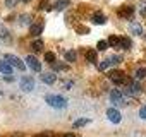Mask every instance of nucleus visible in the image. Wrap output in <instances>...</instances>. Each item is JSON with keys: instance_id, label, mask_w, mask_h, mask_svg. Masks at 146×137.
I'll use <instances>...</instances> for the list:
<instances>
[{"instance_id": "nucleus-17", "label": "nucleus", "mask_w": 146, "mask_h": 137, "mask_svg": "<svg viewBox=\"0 0 146 137\" xmlns=\"http://www.w3.org/2000/svg\"><path fill=\"white\" fill-rule=\"evenodd\" d=\"M88 123H91V120H90V118H78L72 125L78 128V127H84V125H88Z\"/></svg>"}, {"instance_id": "nucleus-6", "label": "nucleus", "mask_w": 146, "mask_h": 137, "mask_svg": "<svg viewBox=\"0 0 146 137\" xmlns=\"http://www.w3.org/2000/svg\"><path fill=\"white\" fill-rule=\"evenodd\" d=\"M107 118H108L112 123H120L122 115H120V111H119L117 108H108V110H107Z\"/></svg>"}, {"instance_id": "nucleus-10", "label": "nucleus", "mask_w": 146, "mask_h": 137, "mask_svg": "<svg viewBox=\"0 0 146 137\" xmlns=\"http://www.w3.org/2000/svg\"><path fill=\"white\" fill-rule=\"evenodd\" d=\"M57 81V76L50 70V72H43L41 74V82H45V84H53Z\"/></svg>"}, {"instance_id": "nucleus-2", "label": "nucleus", "mask_w": 146, "mask_h": 137, "mask_svg": "<svg viewBox=\"0 0 146 137\" xmlns=\"http://www.w3.org/2000/svg\"><path fill=\"white\" fill-rule=\"evenodd\" d=\"M4 60H7L14 68H19V70H24V68H26L24 62H23L21 58H17L16 55H5V57H4Z\"/></svg>"}, {"instance_id": "nucleus-25", "label": "nucleus", "mask_w": 146, "mask_h": 137, "mask_svg": "<svg viewBox=\"0 0 146 137\" xmlns=\"http://www.w3.org/2000/svg\"><path fill=\"white\" fill-rule=\"evenodd\" d=\"M120 45H122L125 50H129V48H131V40H129V38H120Z\"/></svg>"}, {"instance_id": "nucleus-31", "label": "nucleus", "mask_w": 146, "mask_h": 137, "mask_svg": "<svg viewBox=\"0 0 146 137\" xmlns=\"http://www.w3.org/2000/svg\"><path fill=\"white\" fill-rule=\"evenodd\" d=\"M17 2H19V0H5L7 7H14V5H17Z\"/></svg>"}, {"instance_id": "nucleus-30", "label": "nucleus", "mask_w": 146, "mask_h": 137, "mask_svg": "<svg viewBox=\"0 0 146 137\" xmlns=\"http://www.w3.org/2000/svg\"><path fill=\"white\" fill-rule=\"evenodd\" d=\"M139 117H141L143 120H146V105L141 106V110H139Z\"/></svg>"}, {"instance_id": "nucleus-20", "label": "nucleus", "mask_w": 146, "mask_h": 137, "mask_svg": "<svg viewBox=\"0 0 146 137\" xmlns=\"http://www.w3.org/2000/svg\"><path fill=\"white\" fill-rule=\"evenodd\" d=\"M76 58H78V57H76V51H74V50H69V51L65 53V60H67V62H76Z\"/></svg>"}, {"instance_id": "nucleus-24", "label": "nucleus", "mask_w": 146, "mask_h": 137, "mask_svg": "<svg viewBox=\"0 0 146 137\" xmlns=\"http://www.w3.org/2000/svg\"><path fill=\"white\" fill-rule=\"evenodd\" d=\"M52 67H53V70H65V68H67V65L65 63H52Z\"/></svg>"}, {"instance_id": "nucleus-21", "label": "nucleus", "mask_w": 146, "mask_h": 137, "mask_svg": "<svg viewBox=\"0 0 146 137\" xmlns=\"http://www.w3.org/2000/svg\"><path fill=\"white\" fill-rule=\"evenodd\" d=\"M134 76H136V79H137V81H139V79H144V77H146V68H144V67L137 68V70H136V74H134Z\"/></svg>"}, {"instance_id": "nucleus-32", "label": "nucleus", "mask_w": 146, "mask_h": 137, "mask_svg": "<svg viewBox=\"0 0 146 137\" xmlns=\"http://www.w3.org/2000/svg\"><path fill=\"white\" fill-rule=\"evenodd\" d=\"M78 33H81V34H86V33H88V29H86L84 26H79V28H78Z\"/></svg>"}, {"instance_id": "nucleus-8", "label": "nucleus", "mask_w": 146, "mask_h": 137, "mask_svg": "<svg viewBox=\"0 0 146 137\" xmlns=\"http://www.w3.org/2000/svg\"><path fill=\"white\" fill-rule=\"evenodd\" d=\"M110 101L113 105H124V94L119 89H112L110 91Z\"/></svg>"}, {"instance_id": "nucleus-36", "label": "nucleus", "mask_w": 146, "mask_h": 137, "mask_svg": "<svg viewBox=\"0 0 146 137\" xmlns=\"http://www.w3.org/2000/svg\"><path fill=\"white\" fill-rule=\"evenodd\" d=\"M23 2H24V4H28V2H29V0H23Z\"/></svg>"}, {"instance_id": "nucleus-34", "label": "nucleus", "mask_w": 146, "mask_h": 137, "mask_svg": "<svg viewBox=\"0 0 146 137\" xmlns=\"http://www.w3.org/2000/svg\"><path fill=\"white\" fill-rule=\"evenodd\" d=\"M46 5H48V4H46V0H41V5H40V7H41V9H45Z\"/></svg>"}, {"instance_id": "nucleus-27", "label": "nucleus", "mask_w": 146, "mask_h": 137, "mask_svg": "<svg viewBox=\"0 0 146 137\" xmlns=\"http://www.w3.org/2000/svg\"><path fill=\"white\" fill-rule=\"evenodd\" d=\"M120 60H122V57H120V55H113V57H110V58H108V62H110L112 65L120 63Z\"/></svg>"}, {"instance_id": "nucleus-9", "label": "nucleus", "mask_w": 146, "mask_h": 137, "mask_svg": "<svg viewBox=\"0 0 146 137\" xmlns=\"http://www.w3.org/2000/svg\"><path fill=\"white\" fill-rule=\"evenodd\" d=\"M12 70H14V67L7 60H0V72L5 76H12Z\"/></svg>"}, {"instance_id": "nucleus-7", "label": "nucleus", "mask_w": 146, "mask_h": 137, "mask_svg": "<svg viewBox=\"0 0 146 137\" xmlns=\"http://www.w3.org/2000/svg\"><path fill=\"white\" fill-rule=\"evenodd\" d=\"M117 12H119V16H120L122 19H131L132 14H134V7H132V5H122Z\"/></svg>"}, {"instance_id": "nucleus-28", "label": "nucleus", "mask_w": 146, "mask_h": 137, "mask_svg": "<svg viewBox=\"0 0 146 137\" xmlns=\"http://www.w3.org/2000/svg\"><path fill=\"white\" fill-rule=\"evenodd\" d=\"M110 65H112V63H110L108 60H105V62H102V63L98 65V68H100V70H107V68H108Z\"/></svg>"}, {"instance_id": "nucleus-18", "label": "nucleus", "mask_w": 146, "mask_h": 137, "mask_svg": "<svg viewBox=\"0 0 146 137\" xmlns=\"http://www.w3.org/2000/svg\"><path fill=\"white\" fill-rule=\"evenodd\" d=\"M86 58H88V62L96 63V51L95 50H86Z\"/></svg>"}, {"instance_id": "nucleus-22", "label": "nucleus", "mask_w": 146, "mask_h": 137, "mask_svg": "<svg viewBox=\"0 0 146 137\" xmlns=\"http://www.w3.org/2000/svg\"><path fill=\"white\" fill-rule=\"evenodd\" d=\"M108 45L117 48V46L120 45V38H117V36H110V38H108Z\"/></svg>"}, {"instance_id": "nucleus-15", "label": "nucleus", "mask_w": 146, "mask_h": 137, "mask_svg": "<svg viewBox=\"0 0 146 137\" xmlns=\"http://www.w3.org/2000/svg\"><path fill=\"white\" fill-rule=\"evenodd\" d=\"M93 22L95 24H105L107 22V17H105V14H102V12H96V14H93Z\"/></svg>"}, {"instance_id": "nucleus-35", "label": "nucleus", "mask_w": 146, "mask_h": 137, "mask_svg": "<svg viewBox=\"0 0 146 137\" xmlns=\"http://www.w3.org/2000/svg\"><path fill=\"white\" fill-rule=\"evenodd\" d=\"M62 137H78V135H74V134H64Z\"/></svg>"}, {"instance_id": "nucleus-11", "label": "nucleus", "mask_w": 146, "mask_h": 137, "mask_svg": "<svg viewBox=\"0 0 146 137\" xmlns=\"http://www.w3.org/2000/svg\"><path fill=\"white\" fill-rule=\"evenodd\" d=\"M43 31V24H31L29 26V34L31 36H40Z\"/></svg>"}, {"instance_id": "nucleus-12", "label": "nucleus", "mask_w": 146, "mask_h": 137, "mask_svg": "<svg viewBox=\"0 0 146 137\" xmlns=\"http://www.w3.org/2000/svg\"><path fill=\"white\" fill-rule=\"evenodd\" d=\"M129 31H131L134 36H139V34L143 33V28H141L139 22H131V24H129Z\"/></svg>"}, {"instance_id": "nucleus-29", "label": "nucleus", "mask_w": 146, "mask_h": 137, "mask_svg": "<svg viewBox=\"0 0 146 137\" xmlns=\"http://www.w3.org/2000/svg\"><path fill=\"white\" fill-rule=\"evenodd\" d=\"M139 14L141 16H146V2H141L139 4Z\"/></svg>"}, {"instance_id": "nucleus-33", "label": "nucleus", "mask_w": 146, "mask_h": 137, "mask_svg": "<svg viewBox=\"0 0 146 137\" xmlns=\"http://www.w3.org/2000/svg\"><path fill=\"white\" fill-rule=\"evenodd\" d=\"M35 137H53V134H40V135H35Z\"/></svg>"}, {"instance_id": "nucleus-5", "label": "nucleus", "mask_w": 146, "mask_h": 137, "mask_svg": "<svg viewBox=\"0 0 146 137\" xmlns=\"http://www.w3.org/2000/svg\"><path fill=\"white\" fill-rule=\"evenodd\" d=\"M21 89H23L24 93H29V91H33V89H35V79H33V77H28V76H24V77L21 79Z\"/></svg>"}, {"instance_id": "nucleus-14", "label": "nucleus", "mask_w": 146, "mask_h": 137, "mask_svg": "<svg viewBox=\"0 0 146 137\" xmlns=\"http://www.w3.org/2000/svg\"><path fill=\"white\" fill-rule=\"evenodd\" d=\"M17 21L21 26H31V14H21Z\"/></svg>"}, {"instance_id": "nucleus-23", "label": "nucleus", "mask_w": 146, "mask_h": 137, "mask_svg": "<svg viewBox=\"0 0 146 137\" xmlns=\"http://www.w3.org/2000/svg\"><path fill=\"white\" fill-rule=\"evenodd\" d=\"M107 46H110V45H108V41H98L96 50H98V51H103V50H107Z\"/></svg>"}, {"instance_id": "nucleus-4", "label": "nucleus", "mask_w": 146, "mask_h": 137, "mask_svg": "<svg viewBox=\"0 0 146 137\" xmlns=\"http://www.w3.org/2000/svg\"><path fill=\"white\" fill-rule=\"evenodd\" d=\"M26 65L31 68V70H35V72H40L41 70V63L38 62V58L35 55H28L26 57Z\"/></svg>"}, {"instance_id": "nucleus-16", "label": "nucleus", "mask_w": 146, "mask_h": 137, "mask_svg": "<svg viewBox=\"0 0 146 137\" xmlns=\"http://www.w3.org/2000/svg\"><path fill=\"white\" fill-rule=\"evenodd\" d=\"M31 50H33V51H41V50H43V41H41V40L31 41Z\"/></svg>"}, {"instance_id": "nucleus-1", "label": "nucleus", "mask_w": 146, "mask_h": 137, "mask_svg": "<svg viewBox=\"0 0 146 137\" xmlns=\"http://www.w3.org/2000/svg\"><path fill=\"white\" fill-rule=\"evenodd\" d=\"M45 101L52 106V108H57V110H62L67 106V99L64 96H58V94H46L45 96Z\"/></svg>"}, {"instance_id": "nucleus-19", "label": "nucleus", "mask_w": 146, "mask_h": 137, "mask_svg": "<svg viewBox=\"0 0 146 137\" xmlns=\"http://www.w3.org/2000/svg\"><path fill=\"white\" fill-rule=\"evenodd\" d=\"M9 36H11V34H9V31H7V28L0 24V38L7 41V40H9Z\"/></svg>"}, {"instance_id": "nucleus-26", "label": "nucleus", "mask_w": 146, "mask_h": 137, "mask_svg": "<svg viewBox=\"0 0 146 137\" xmlns=\"http://www.w3.org/2000/svg\"><path fill=\"white\" fill-rule=\"evenodd\" d=\"M45 60H46L48 63H55V53H52V51H48V53L45 55Z\"/></svg>"}, {"instance_id": "nucleus-3", "label": "nucleus", "mask_w": 146, "mask_h": 137, "mask_svg": "<svg viewBox=\"0 0 146 137\" xmlns=\"http://www.w3.org/2000/svg\"><path fill=\"white\" fill-rule=\"evenodd\" d=\"M108 79L113 82V84H125V76L120 72V70H110L108 72Z\"/></svg>"}, {"instance_id": "nucleus-13", "label": "nucleus", "mask_w": 146, "mask_h": 137, "mask_svg": "<svg viewBox=\"0 0 146 137\" xmlns=\"http://www.w3.org/2000/svg\"><path fill=\"white\" fill-rule=\"evenodd\" d=\"M67 5H69V0H58V2H55L50 9H53V11H64Z\"/></svg>"}]
</instances>
